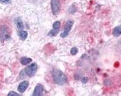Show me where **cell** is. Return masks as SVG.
Instances as JSON below:
<instances>
[{
	"mask_svg": "<svg viewBox=\"0 0 121 96\" xmlns=\"http://www.w3.org/2000/svg\"><path fill=\"white\" fill-rule=\"evenodd\" d=\"M15 23H16L17 28H18V29H19V30H21L24 29V24L21 19H19V18L16 19H15Z\"/></svg>",
	"mask_w": 121,
	"mask_h": 96,
	"instance_id": "obj_9",
	"label": "cell"
},
{
	"mask_svg": "<svg viewBox=\"0 0 121 96\" xmlns=\"http://www.w3.org/2000/svg\"><path fill=\"white\" fill-rule=\"evenodd\" d=\"M121 26H117L116 28H114L113 30V34L115 37H119L121 35Z\"/></svg>",
	"mask_w": 121,
	"mask_h": 96,
	"instance_id": "obj_12",
	"label": "cell"
},
{
	"mask_svg": "<svg viewBox=\"0 0 121 96\" xmlns=\"http://www.w3.org/2000/svg\"><path fill=\"white\" fill-rule=\"evenodd\" d=\"M43 91H44V86L41 84H38L36 86L35 90L33 91V96H43Z\"/></svg>",
	"mask_w": 121,
	"mask_h": 96,
	"instance_id": "obj_7",
	"label": "cell"
},
{
	"mask_svg": "<svg viewBox=\"0 0 121 96\" xmlns=\"http://www.w3.org/2000/svg\"><path fill=\"white\" fill-rule=\"evenodd\" d=\"M20 95L19 94L17 93V92H13V91H10L9 92V93L8 94V96H19Z\"/></svg>",
	"mask_w": 121,
	"mask_h": 96,
	"instance_id": "obj_14",
	"label": "cell"
},
{
	"mask_svg": "<svg viewBox=\"0 0 121 96\" xmlns=\"http://www.w3.org/2000/svg\"><path fill=\"white\" fill-rule=\"evenodd\" d=\"M38 70V65L36 63H32L25 69V72L29 77H33Z\"/></svg>",
	"mask_w": 121,
	"mask_h": 96,
	"instance_id": "obj_3",
	"label": "cell"
},
{
	"mask_svg": "<svg viewBox=\"0 0 121 96\" xmlns=\"http://www.w3.org/2000/svg\"><path fill=\"white\" fill-rule=\"evenodd\" d=\"M81 81H82V82L84 83H86L88 82V78H87V77H83L82 79L81 80Z\"/></svg>",
	"mask_w": 121,
	"mask_h": 96,
	"instance_id": "obj_16",
	"label": "cell"
},
{
	"mask_svg": "<svg viewBox=\"0 0 121 96\" xmlns=\"http://www.w3.org/2000/svg\"><path fill=\"white\" fill-rule=\"evenodd\" d=\"M28 35V33L27 32L24 31V30H21L18 33V36H19L20 38H21V40H25L27 38V37Z\"/></svg>",
	"mask_w": 121,
	"mask_h": 96,
	"instance_id": "obj_11",
	"label": "cell"
},
{
	"mask_svg": "<svg viewBox=\"0 0 121 96\" xmlns=\"http://www.w3.org/2000/svg\"><path fill=\"white\" fill-rule=\"evenodd\" d=\"M32 58L27 57H22L21 58V60H20V62H21V64L23 65H27V64L30 63V62H32Z\"/></svg>",
	"mask_w": 121,
	"mask_h": 96,
	"instance_id": "obj_10",
	"label": "cell"
},
{
	"mask_svg": "<svg viewBox=\"0 0 121 96\" xmlns=\"http://www.w3.org/2000/svg\"><path fill=\"white\" fill-rule=\"evenodd\" d=\"M11 2V0H0V3L3 4H9Z\"/></svg>",
	"mask_w": 121,
	"mask_h": 96,
	"instance_id": "obj_15",
	"label": "cell"
},
{
	"mask_svg": "<svg viewBox=\"0 0 121 96\" xmlns=\"http://www.w3.org/2000/svg\"><path fill=\"white\" fill-rule=\"evenodd\" d=\"M10 35L9 32L8 28L6 26H3L0 29V40H6L10 38Z\"/></svg>",
	"mask_w": 121,
	"mask_h": 96,
	"instance_id": "obj_5",
	"label": "cell"
},
{
	"mask_svg": "<svg viewBox=\"0 0 121 96\" xmlns=\"http://www.w3.org/2000/svg\"><path fill=\"white\" fill-rule=\"evenodd\" d=\"M52 77L53 81L58 85H62L67 82L66 76L60 70L53 69L52 71Z\"/></svg>",
	"mask_w": 121,
	"mask_h": 96,
	"instance_id": "obj_1",
	"label": "cell"
},
{
	"mask_svg": "<svg viewBox=\"0 0 121 96\" xmlns=\"http://www.w3.org/2000/svg\"><path fill=\"white\" fill-rule=\"evenodd\" d=\"M29 86V82L27 81H23L19 84L18 87V91L21 93H23Z\"/></svg>",
	"mask_w": 121,
	"mask_h": 96,
	"instance_id": "obj_8",
	"label": "cell"
},
{
	"mask_svg": "<svg viewBox=\"0 0 121 96\" xmlns=\"http://www.w3.org/2000/svg\"><path fill=\"white\" fill-rule=\"evenodd\" d=\"M50 4L53 14L55 15H58L60 9V4L59 0H51Z\"/></svg>",
	"mask_w": 121,
	"mask_h": 96,
	"instance_id": "obj_4",
	"label": "cell"
},
{
	"mask_svg": "<svg viewBox=\"0 0 121 96\" xmlns=\"http://www.w3.org/2000/svg\"><path fill=\"white\" fill-rule=\"evenodd\" d=\"M73 23H74V21L73 20H71V19H69L66 22L64 26V32H62L61 34H60V37L62 38H65L68 36L69 32L72 29V26H73Z\"/></svg>",
	"mask_w": 121,
	"mask_h": 96,
	"instance_id": "obj_2",
	"label": "cell"
},
{
	"mask_svg": "<svg viewBox=\"0 0 121 96\" xmlns=\"http://www.w3.org/2000/svg\"><path fill=\"white\" fill-rule=\"evenodd\" d=\"M60 27V21H55L53 24V30H50L48 32V35L51 36V37H55L58 34L59 31V29Z\"/></svg>",
	"mask_w": 121,
	"mask_h": 96,
	"instance_id": "obj_6",
	"label": "cell"
},
{
	"mask_svg": "<svg viewBox=\"0 0 121 96\" xmlns=\"http://www.w3.org/2000/svg\"><path fill=\"white\" fill-rule=\"evenodd\" d=\"M78 48H75V47L72 48L70 50V53L72 55H76L78 53Z\"/></svg>",
	"mask_w": 121,
	"mask_h": 96,
	"instance_id": "obj_13",
	"label": "cell"
}]
</instances>
